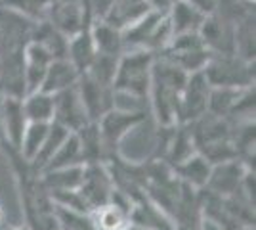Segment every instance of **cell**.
Here are the masks:
<instances>
[{
  "label": "cell",
  "instance_id": "6da1fadb",
  "mask_svg": "<svg viewBox=\"0 0 256 230\" xmlns=\"http://www.w3.org/2000/svg\"><path fill=\"white\" fill-rule=\"evenodd\" d=\"M2 148L18 184L25 226L29 230H60L56 203L44 186L40 171L31 161H27L18 148L8 142H2Z\"/></svg>",
  "mask_w": 256,
  "mask_h": 230
},
{
  "label": "cell",
  "instance_id": "7a4b0ae2",
  "mask_svg": "<svg viewBox=\"0 0 256 230\" xmlns=\"http://www.w3.org/2000/svg\"><path fill=\"white\" fill-rule=\"evenodd\" d=\"M188 81V73L182 71L176 64H172L162 54H155L151 66L150 85V110L159 127H174L178 125L182 92Z\"/></svg>",
  "mask_w": 256,
  "mask_h": 230
},
{
  "label": "cell",
  "instance_id": "3957f363",
  "mask_svg": "<svg viewBox=\"0 0 256 230\" xmlns=\"http://www.w3.org/2000/svg\"><path fill=\"white\" fill-rule=\"evenodd\" d=\"M153 60H155V54L150 50L122 52L118 58L117 73L113 79V92H122V94L148 100Z\"/></svg>",
  "mask_w": 256,
  "mask_h": 230
},
{
  "label": "cell",
  "instance_id": "277c9868",
  "mask_svg": "<svg viewBox=\"0 0 256 230\" xmlns=\"http://www.w3.org/2000/svg\"><path fill=\"white\" fill-rule=\"evenodd\" d=\"M203 73L210 87L246 88L254 85V62L237 54H212Z\"/></svg>",
  "mask_w": 256,
  "mask_h": 230
},
{
  "label": "cell",
  "instance_id": "5b68a950",
  "mask_svg": "<svg viewBox=\"0 0 256 230\" xmlns=\"http://www.w3.org/2000/svg\"><path fill=\"white\" fill-rule=\"evenodd\" d=\"M164 58H168L172 64L180 67L182 71H186L188 75L203 71L204 66L208 64L212 52L204 46L199 33H182L172 37L170 44L159 52Z\"/></svg>",
  "mask_w": 256,
  "mask_h": 230
},
{
  "label": "cell",
  "instance_id": "8992f818",
  "mask_svg": "<svg viewBox=\"0 0 256 230\" xmlns=\"http://www.w3.org/2000/svg\"><path fill=\"white\" fill-rule=\"evenodd\" d=\"M146 121V111H126V110H109L98 121V129L107 150V161L118 155V144L132 129H136Z\"/></svg>",
  "mask_w": 256,
  "mask_h": 230
},
{
  "label": "cell",
  "instance_id": "52a82bcc",
  "mask_svg": "<svg viewBox=\"0 0 256 230\" xmlns=\"http://www.w3.org/2000/svg\"><path fill=\"white\" fill-rule=\"evenodd\" d=\"M76 190L80 192L90 213L102 205H107L111 201L113 190H115L107 161L84 165V176H82V182Z\"/></svg>",
  "mask_w": 256,
  "mask_h": 230
},
{
  "label": "cell",
  "instance_id": "ba28073f",
  "mask_svg": "<svg viewBox=\"0 0 256 230\" xmlns=\"http://www.w3.org/2000/svg\"><path fill=\"white\" fill-rule=\"evenodd\" d=\"M208 92H210V85H208L203 71L188 75V81H186V87H184L180 100L178 125H188V123L199 119L201 115L206 113Z\"/></svg>",
  "mask_w": 256,
  "mask_h": 230
},
{
  "label": "cell",
  "instance_id": "9c48e42d",
  "mask_svg": "<svg viewBox=\"0 0 256 230\" xmlns=\"http://www.w3.org/2000/svg\"><path fill=\"white\" fill-rule=\"evenodd\" d=\"M246 171H254V169H250L241 159H230L224 163L212 165V171L204 184V190L212 192L216 196H239L241 182Z\"/></svg>",
  "mask_w": 256,
  "mask_h": 230
},
{
  "label": "cell",
  "instance_id": "30bf717a",
  "mask_svg": "<svg viewBox=\"0 0 256 230\" xmlns=\"http://www.w3.org/2000/svg\"><path fill=\"white\" fill-rule=\"evenodd\" d=\"M76 90H78V96L82 100V106H84L90 123H98L107 111L115 108V104H113V88L98 83L86 73H80V77H78Z\"/></svg>",
  "mask_w": 256,
  "mask_h": 230
},
{
  "label": "cell",
  "instance_id": "8fae6325",
  "mask_svg": "<svg viewBox=\"0 0 256 230\" xmlns=\"http://www.w3.org/2000/svg\"><path fill=\"white\" fill-rule=\"evenodd\" d=\"M199 37L212 54H235V23L220 14L204 18Z\"/></svg>",
  "mask_w": 256,
  "mask_h": 230
},
{
  "label": "cell",
  "instance_id": "7c38bea8",
  "mask_svg": "<svg viewBox=\"0 0 256 230\" xmlns=\"http://www.w3.org/2000/svg\"><path fill=\"white\" fill-rule=\"evenodd\" d=\"M56 123L64 125L71 132H76L84 125L90 123L86 110L82 106V100L78 96L76 85L65 88L62 92L54 94V119Z\"/></svg>",
  "mask_w": 256,
  "mask_h": 230
},
{
  "label": "cell",
  "instance_id": "4fadbf2b",
  "mask_svg": "<svg viewBox=\"0 0 256 230\" xmlns=\"http://www.w3.org/2000/svg\"><path fill=\"white\" fill-rule=\"evenodd\" d=\"M27 115L23 110V98L18 96H0V129L4 131V142L18 148L27 127Z\"/></svg>",
  "mask_w": 256,
  "mask_h": 230
},
{
  "label": "cell",
  "instance_id": "5bb4252c",
  "mask_svg": "<svg viewBox=\"0 0 256 230\" xmlns=\"http://www.w3.org/2000/svg\"><path fill=\"white\" fill-rule=\"evenodd\" d=\"M52 56L42 46L29 41L23 50V75H25V92H34L42 85L46 71L52 64Z\"/></svg>",
  "mask_w": 256,
  "mask_h": 230
},
{
  "label": "cell",
  "instance_id": "9a60e30c",
  "mask_svg": "<svg viewBox=\"0 0 256 230\" xmlns=\"http://www.w3.org/2000/svg\"><path fill=\"white\" fill-rule=\"evenodd\" d=\"M92 22L84 23V27L73 35L67 43V60L78 69V73H84L92 60L96 58V44L92 39Z\"/></svg>",
  "mask_w": 256,
  "mask_h": 230
},
{
  "label": "cell",
  "instance_id": "2e32d148",
  "mask_svg": "<svg viewBox=\"0 0 256 230\" xmlns=\"http://www.w3.org/2000/svg\"><path fill=\"white\" fill-rule=\"evenodd\" d=\"M148 12H151L148 0H113L106 16L100 20H106L107 23L115 25L122 31V29L130 27L132 23L142 20Z\"/></svg>",
  "mask_w": 256,
  "mask_h": 230
},
{
  "label": "cell",
  "instance_id": "e0dca14e",
  "mask_svg": "<svg viewBox=\"0 0 256 230\" xmlns=\"http://www.w3.org/2000/svg\"><path fill=\"white\" fill-rule=\"evenodd\" d=\"M78 69H76L67 58H58V60H52V64L46 71V77H44L42 85L38 90L42 92H48V94H58L65 88L73 87L78 81Z\"/></svg>",
  "mask_w": 256,
  "mask_h": 230
},
{
  "label": "cell",
  "instance_id": "ac0fdd59",
  "mask_svg": "<svg viewBox=\"0 0 256 230\" xmlns=\"http://www.w3.org/2000/svg\"><path fill=\"white\" fill-rule=\"evenodd\" d=\"M76 138H78V146H80V163H100V161H107V150L102 132L98 129V123H88L82 129L76 131Z\"/></svg>",
  "mask_w": 256,
  "mask_h": 230
},
{
  "label": "cell",
  "instance_id": "d6986e66",
  "mask_svg": "<svg viewBox=\"0 0 256 230\" xmlns=\"http://www.w3.org/2000/svg\"><path fill=\"white\" fill-rule=\"evenodd\" d=\"M166 14H168L174 35L199 33V29L204 22L203 14L195 10L188 0H174Z\"/></svg>",
  "mask_w": 256,
  "mask_h": 230
},
{
  "label": "cell",
  "instance_id": "ffe728a7",
  "mask_svg": "<svg viewBox=\"0 0 256 230\" xmlns=\"http://www.w3.org/2000/svg\"><path fill=\"white\" fill-rule=\"evenodd\" d=\"M31 41L36 43L38 46H42L54 60L67 58V43H69V39L62 31H58L52 23L46 22V20H40V22L34 23Z\"/></svg>",
  "mask_w": 256,
  "mask_h": 230
},
{
  "label": "cell",
  "instance_id": "44dd1931",
  "mask_svg": "<svg viewBox=\"0 0 256 230\" xmlns=\"http://www.w3.org/2000/svg\"><path fill=\"white\" fill-rule=\"evenodd\" d=\"M92 39L96 44V54L120 56L122 48V31L107 23L106 20H94L92 23Z\"/></svg>",
  "mask_w": 256,
  "mask_h": 230
},
{
  "label": "cell",
  "instance_id": "7402d4cb",
  "mask_svg": "<svg viewBox=\"0 0 256 230\" xmlns=\"http://www.w3.org/2000/svg\"><path fill=\"white\" fill-rule=\"evenodd\" d=\"M172 169H174V173L182 182L190 184L195 190H201V188H204L208 176H210L212 165L208 163L201 153H193L192 157H188L180 165H174Z\"/></svg>",
  "mask_w": 256,
  "mask_h": 230
},
{
  "label": "cell",
  "instance_id": "603a6c76",
  "mask_svg": "<svg viewBox=\"0 0 256 230\" xmlns=\"http://www.w3.org/2000/svg\"><path fill=\"white\" fill-rule=\"evenodd\" d=\"M42 182L48 192H60V190H76L84 176V165L76 163L69 167H60L52 171H42Z\"/></svg>",
  "mask_w": 256,
  "mask_h": 230
},
{
  "label": "cell",
  "instance_id": "cb8c5ba5",
  "mask_svg": "<svg viewBox=\"0 0 256 230\" xmlns=\"http://www.w3.org/2000/svg\"><path fill=\"white\" fill-rule=\"evenodd\" d=\"M90 219L98 230H128L130 228V213L124 207L109 201L107 205L94 209Z\"/></svg>",
  "mask_w": 256,
  "mask_h": 230
},
{
  "label": "cell",
  "instance_id": "d4e9b609",
  "mask_svg": "<svg viewBox=\"0 0 256 230\" xmlns=\"http://www.w3.org/2000/svg\"><path fill=\"white\" fill-rule=\"evenodd\" d=\"M23 110L29 123H50L54 119V94L34 90L23 96Z\"/></svg>",
  "mask_w": 256,
  "mask_h": 230
},
{
  "label": "cell",
  "instance_id": "484cf974",
  "mask_svg": "<svg viewBox=\"0 0 256 230\" xmlns=\"http://www.w3.org/2000/svg\"><path fill=\"white\" fill-rule=\"evenodd\" d=\"M69 129H65L64 125H60V123H56L52 121L50 123V129H48V134H46V138H44V144L42 148L38 150V153L34 155V159H32L31 163L38 169V171H42L46 163L52 159V155L58 150H60V146L65 142V138L69 136Z\"/></svg>",
  "mask_w": 256,
  "mask_h": 230
},
{
  "label": "cell",
  "instance_id": "4316f807",
  "mask_svg": "<svg viewBox=\"0 0 256 230\" xmlns=\"http://www.w3.org/2000/svg\"><path fill=\"white\" fill-rule=\"evenodd\" d=\"M243 88H228V87H210L208 92V106L206 111L218 115V117H228L230 111L237 102Z\"/></svg>",
  "mask_w": 256,
  "mask_h": 230
},
{
  "label": "cell",
  "instance_id": "83f0119b",
  "mask_svg": "<svg viewBox=\"0 0 256 230\" xmlns=\"http://www.w3.org/2000/svg\"><path fill=\"white\" fill-rule=\"evenodd\" d=\"M50 123H27L22 138V146H20V153L27 161H32L38 150L42 148L44 138H46L48 129H50Z\"/></svg>",
  "mask_w": 256,
  "mask_h": 230
},
{
  "label": "cell",
  "instance_id": "f1b7e54d",
  "mask_svg": "<svg viewBox=\"0 0 256 230\" xmlns=\"http://www.w3.org/2000/svg\"><path fill=\"white\" fill-rule=\"evenodd\" d=\"M76 163H80V146H78L76 132H69V136L65 138V142L60 146L58 152L54 153L52 159L46 163V167H44L42 171H52V169L69 167V165H76Z\"/></svg>",
  "mask_w": 256,
  "mask_h": 230
},
{
  "label": "cell",
  "instance_id": "f546056e",
  "mask_svg": "<svg viewBox=\"0 0 256 230\" xmlns=\"http://www.w3.org/2000/svg\"><path fill=\"white\" fill-rule=\"evenodd\" d=\"M235 54L254 62V16L235 23Z\"/></svg>",
  "mask_w": 256,
  "mask_h": 230
},
{
  "label": "cell",
  "instance_id": "4dcf8cb0",
  "mask_svg": "<svg viewBox=\"0 0 256 230\" xmlns=\"http://www.w3.org/2000/svg\"><path fill=\"white\" fill-rule=\"evenodd\" d=\"M118 58L120 56L96 54V58L92 60V64L88 66L84 73L88 77H92L94 81H98V83L113 88V79H115V73H117Z\"/></svg>",
  "mask_w": 256,
  "mask_h": 230
},
{
  "label": "cell",
  "instance_id": "1f68e13d",
  "mask_svg": "<svg viewBox=\"0 0 256 230\" xmlns=\"http://www.w3.org/2000/svg\"><path fill=\"white\" fill-rule=\"evenodd\" d=\"M54 0H0L2 6H8L12 10H18L20 14L31 18L32 22H40L46 16L48 6Z\"/></svg>",
  "mask_w": 256,
  "mask_h": 230
},
{
  "label": "cell",
  "instance_id": "d6a6232c",
  "mask_svg": "<svg viewBox=\"0 0 256 230\" xmlns=\"http://www.w3.org/2000/svg\"><path fill=\"white\" fill-rule=\"evenodd\" d=\"M56 211H58V219H60V230H98L90 219V215L58 207V205H56Z\"/></svg>",
  "mask_w": 256,
  "mask_h": 230
},
{
  "label": "cell",
  "instance_id": "836d02e7",
  "mask_svg": "<svg viewBox=\"0 0 256 230\" xmlns=\"http://www.w3.org/2000/svg\"><path fill=\"white\" fill-rule=\"evenodd\" d=\"M188 2L192 4L195 10L201 12L204 18H206V16L216 14V10H218V2H220V0H188Z\"/></svg>",
  "mask_w": 256,
  "mask_h": 230
},
{
  "label": "cell",
  "instance_id": "e575fe53",
  "mask_svg": "<svg viewBox=\"0 0 256 230\" xmlns=\"http://www.w3.org/2000/svg\"><path fill=\"white\" fill-rule=\"evenodd\" d=\"M111 2H113V0H86V4L90 6V10H92V14H94L96 20H100V18L106 16V12L109 10Z\"/></svg>",
  "mask_w": 256,
  "mask_h": 230
},
{
  "label": "cell",
  "instance_id": "d590c367",
  "mask_svg": "<svg viewBox=\"0 0 256 230\" xmlns=\"http://www.w3.org/2000/svg\"><path fill=\"white\" fill-rule=\"evenodd\" d=\"M150 2V6H151V10H155V12H168V8L172 6V2L174 0H148Z\"/></svg>",
  "mask_w": 256,
  "mask_h": 230
},
{
  "label": "cell",
  "instance_id": "8d00e7d4",
  "mask_svg": "<svg viewBox=\"0 0 256 230\" xmlns=\"http://www.w3.org/2000/svg\"><path fill=\"white\" fill-rule=\"evenodd\" d=\"M4 220H6V215H4V211L0 207V226H4Z\"/></svg>",
  "mask_w": 256,
  "mask_h": 230
},
{
  "label": "cell",
  "instance_id": "74e56055",
  "mask_svg": "<svg viewBox=\"0 0 256 230\" xmlns=\"http://www.w3.org/2000/svg\"><path fill=\"white\" fill-rule=\"evenodd\" d=\"M6 230H29L25 224H22V226H10V228H6Z\"/></svg>",
  "mask_w": 256,
  "mask_h": 230
},
{
  "label": "cell",
  "instance_id": "f35d334b",
  "mask_svg": "<svg viewBox=\"0 0 256 230\" xmlns=\"http://www.w3.org/2000/svg\"><path fill=\"white\" fill-rule=\"evenodd\" d=\"M128 230H144V228H138V226H134V224H130V228Z\"/></svg>",
  "mask_w": 256,
  "mask_h": 230
}]
</instances>
